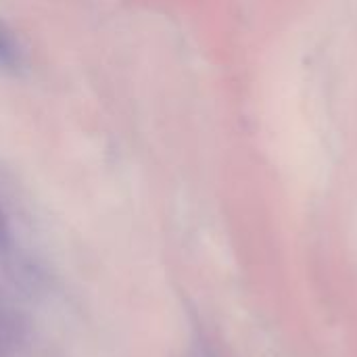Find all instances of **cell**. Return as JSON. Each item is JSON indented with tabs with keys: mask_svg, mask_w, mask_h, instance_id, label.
Instances as JSON below:
<instances>
[{
	"mask_svg": "<svg viewBox=\"0 0 357 357\" xmlns=\"http://www.w3.org/2000/svg\"><path fill=\"white\" fill-rule=\"evenodd\" d=\"M0 356H2V320H0Z\"/></svg>",
	"mask_w": 357,
	"mask_h": 357,
	"instance_id": "obj_3",
	"label": "cell"
},
{
	"mask_svg": "<svg viewBox=\"0 0 357 357\" xmlns=\"http://www.w3.org/2000/svg\"><path fill=\"white\" fill-rule=\"evenodd\" d=\"M6 236V220H4V213H2V207H0V241Z\"/></svg>",
	"mask_w": 357,
	"mask_h": 357,
	"instance_id": "obj_2",
	"label": "cell"
},
{
	"mask_svg": "<svg viewBox=\"0 0 357 357\" xmlns=\"http://www.w3.org/2000/svg\"><path fill=\"white\" fill-rule=\"evenodd\" d=\"M25 50L17 33L0 19V71L19 73L25 67Z\"/></svg>",
	"mask_w": 357,
	"mask_h": 357,
	"instance_id": "obj_1",
	"label": "cell"
}]
</instances>
